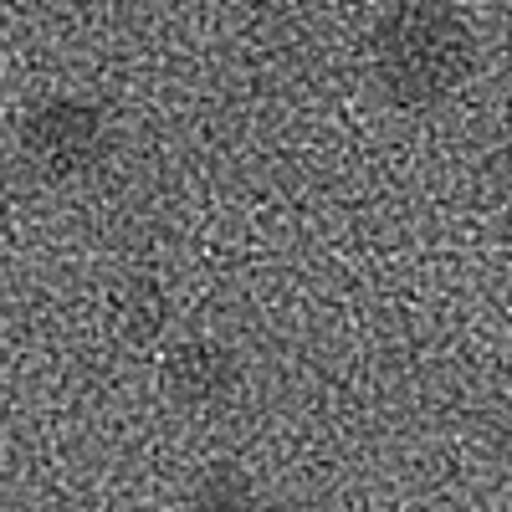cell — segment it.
Returning <instances> with one entry per match:
<instances>
[{"label":"cell","mask_w":512,"mask_h":512,"mask_svg":"<svg viewBox=\"0 0 512 512\" xmlns=\"http://www.w3.org/2000/svg\"><path fill=\"white\" fill-rule=\"evenodd\" d=\"M492 446L502 451V461H512V405H502L492 415Z\"/></svg>","instance_id":"cell-6"},{"label":"cell","mask_w":512,"mask_h":512,"mask_svg":"<svg viewBox=\"0 0 512 512\" xmlns=\"http://www.w3.org/2000/svg\"><path fill=\"white\" fill-rule=\"evenodd\" d=\"M241 364L221 338H185L164 354V390L180 405H221L236 395Z\"/></svg>","instance_id":"cell-3"},{"label":"cell","mask_w":512,"mask_h":512,"mask_svg":"<svg viewBox=\"0 0 512 512\" xmlns=\"http://www.w3.org/2000/svg\"><path fill=\"white\" fill-rule=\"evenodd\" d=\"M185 512H262V487L241 461H210L185 492Z\"/></svg>","instance_id":"cell-4"},{"label":"cell","mask_w":512,"mask_h":512,"mask_svg":"<svg viewBox=\"0 0 512 512\" xmlns=\"http://www.w3.org/2000/svg\"><path fill=\"white\" fill-rule=\"evenodd\" d=\"M118 313H123V328L134 333L139 344H149V338H159L164 323H169V297L154 277H134L118 297Z\"/></svg>","instance_id":"cell-5"},{"label":"cell","mask_w":512,"mask_h":512,"mask_svg":"<svg viewBox=\"0 0 512 512\" xmlns=\"http://www.w3.org/2000/svg\"><path fill=\"white\" fill-rule=\"evenodd\" d=\"M477 62V36L451 6L405 0L374 26V77L400 108L446 103Z\"/></svg>","instance_id":"cell-1"},{"label":"cell","mask_w":512,"mask_h":512,"mask_svg":"<svg viewBox=\"0 0 512 512\" xmlns=\"http://www.w3.org/2000/svg\"><path fill=\"white\" fill-rule=\"evenodd\" d=\"M21 154L52 180H77V175H93V169L108 159L113 149V128L108 113L93 98H77V93H52V98H36L21 113Z\"/></svg>","instance_id":"cell-2"}]
</instances>
